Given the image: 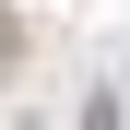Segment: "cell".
<instances>
[{"label": "cell", "mask_w": 130, "mask_h": 130, "mask_svg": "<svg viewBox=\"0 0 130 130\" xmlns=\"http://www.w3.org/2000/svg\"><path fill=\"white\" fill-rule=\"evenodd\" d=\"M24 71V12H12V0H0V83Z\"/></svg>", "instance_id": "6da1fadb"}]
</instances>
